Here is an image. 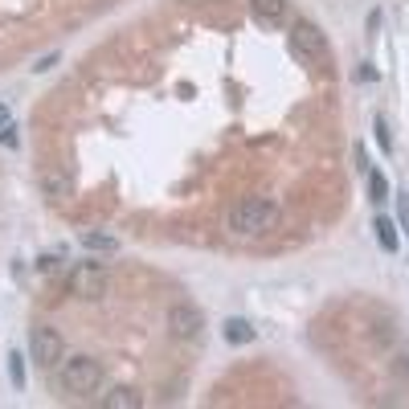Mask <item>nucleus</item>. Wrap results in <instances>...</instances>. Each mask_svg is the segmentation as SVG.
<instances>
[{
	"instance_id": "dca6fc26",
	"label": "nucleus",
	"mask_w": 409,
	"mask_h": 409,
	"mask_svg": "<svg viewBox=\"0 0 409 409\" xmlns=\"http://www.w3.org/2000/svg\"><path fill=\"white\" fill-rule=\"evenodd\" d=\"M0 144H4V148H17V131H13V123L0 131Z\"/></svg>"
},
{
	"instance_id": "0eeeda50",
	"label": "nucleus",
	"mask_w": 409,
	"mask_h": 409,
	"mask_svg": "<svg viewBox=\"0 0 409 409\" xmlns=\"http://www.w3.org/2000/svg\"><path fill=\"white\" fill-rule=\"evenodd\" d=\"M250 8L258 13V21H270V25L286 17V0H250Z\"/></svg>"
},
{
	"instance_id": "9d476101",
	"label": "nucleus",
	"mask_w": 409,
	"mask_h": 409,
	"mask_svg": "<svg viewBox=\"0 0 409 409\" xmlns=\"http://www.w3.org/2000/svg\"><path fill=\"white\" fill-rule=\"evenodd\" d=\"M82 246H86V250H102V254L119 250V242H115L111 233H98V229H86V233H82Z\"/></svg>"
},
{
	"instance_id": "f3484780",
	"label": "nucleus",
	"mask_w": 409,
	"mask_h": 409,
	"mask_svg": "<svg viewBox=\"0 0 409 409\" xmlns=\"http://www.w3.org/2000/svg\"><path fill=\"white\" fill-rule=\"evenodd\" d=\"M37 270H41V275H54V270H58V258H41Z\"/></svg>"
},
{
	"instance_id": "9b49d317",
	"label": "nucleus",
	"mask_w": 409,
	"mask_h": 409,
	"mask_svg": "<svg viewBox=\"0 0 409 409\" xmlns=\"http://www.w3.org/2000/svg\"><path fill=\"white\" fill-rule=\"evenodd\" d=\"M373 229H377V238H380V246H385V250H389V254L397 250V229H393V221L377 217V221H373Z\"/></svg>"
},
{
	"instance_id": "7ed1b4c3",
	"label": "nucleus",
	"mask_w": 409,
	"mask_h": 409,
	"mask_svg": "<svg viewBox=\"0 0 409 409\" xmlns=\"http://www.w3.org/2000/svg\"><path fill=\"white\" fill-rule=\"evenodd\" d=\"M107 283H111V275H107V266L102 262H78L74 270H70V295H78V299H102L107 295Z\"/></svg>"
},
{
	"instance_id": "f03ea898",
	"label": "nucleus",
	"mask_w": 409,
	"mask_h": 409,
	"mask_svg": "<svg viewBox=\"0 0 409 409\" xmlns=\"http://www.w3.org/2000/svg\"><path fill=\"white\" fill-rule=\"evenodd\" d=\"M58 385H62L65 393H95L98 385H102V364H98L95 356H70V360H62V369H58Z\"/></svg>"
},
{
	"instance_id": "39448f33",
	"label": "nucleus",
	"mask_w": 409,
	"mask_h": 409,
	"mask_svg": "<svg viewBox=\"0 0 409 409\" xmlns=\"http://www.w3.org/2000/svg\"><path fill=\"white\" fill-rule=\"evenodd\" d=\"M29 352H33V360H37V364L54 369V364H62L65 344H62V336H58L54 327H33V336H29Z\"/></svg>"
},
{
	"instance_id": "4468645a",
	"label": "nucleus",
	"mask_w": 409,
	"mask_h": 409,
	"mask_svg": "<svg viewBox=\"0 0 409 409\" xmlns=\"http://www.w3.org/2000/svg\"><path fill=\"white\" fill-rule=\"evenodd\" d=\"M377 139L385 152H393V139H389V123H385V115H377Z\"/></svg>"
},
{
	"instance_id": "423d86ee",
	"label": "nucleus",
	"mask_w": 409,
	"mask_h": 409,
	"mask_svg": "<svg viewBox=\"0 0 409 409\" xmlns=\"http://www.w3.org/2000/svg\"><path fill=\"white\" fill-rule=\"evenodd\" d=\"M291 45H295L299 58H327V33L319 25H311V21H299L291 29Z\"/></svg>"
},
{
	"instance_id": "f257e3e1",
	"label": "nucleus",
	"mask_w": 409,
	"mask_h": 409,
	"mask_svg": "<svg viewBox=\"0 0 409 409\" xmlns=\"http://www.w3.org/2000/svg\"><path fill=\"white\" fill-rule=\"evenodd\" d=\"M275 221H279V205H275V201H266V196H246V201L229 213V229L242 233V238H254V233H266Z\"/></svg>"
},
{
	"instance_id": "f8f14e48",
	"label": "nucleus",
	"mask_w": 409,
	"mask_h": 409,
	"mask_svg": "<svg viewBox=\"0 0 409 409\" xmlns=\"http://www.w3.org/2000/svg\"><path fill=\"white\" fill-rule=\"evenodd\" d=\"M8 373H13V385L25 389V356L21 352H8Z\"/></svg>"
},
{
	"instance_id": "1a4fd4ad",
	"label": "nucleus",
	"mask_w": 409,
	"mask_h": 409,
	"mask_svg": "<svg viewBox=\"0 0 409 409\" xmlns=\"http://www.w3.org/2000/svg\"><path fill=\"white\" fill-rule=\"evenodd\" d=\"M102 406L107 409H139V393H135V389H111V393L102 397Z\"/></svg>"
},
{
	"instance_id": "6e6552de",
	"label": "nucleus",
	"mask_w": 409,
	"mask_h": 409,
	"mask_svg": "<svg viewBox=\"0 0 409 409\" xmlns=\"http://www.w3.org/2000/svg\"><path fill=\"white\" fill-rule=\"evenodd\" d=\"M221 332H225V340H229V344H250V340H254L250 319H238V315H233V319H225V327H221Z\"/></svg>"
},
{
	"instance_id": "a211bd4d",
	"label": "nucleus",
	"mask_w": 409,
	"mask_h": 409,
	"mask_svg": "<svg viewBox=\"0 0 409 409\" xmlns=\"http://www.w3.org/2000/svg\"><path fill=\"white\" fill-rule=\"evenodd\" d=\"M360 78H364V82H377V65L364 62V65H360Z\"/></svg>"
},
{
	"instance_id": "6ab92c4d",
	"label": "nucleus",
	"mask_w": 409,
	"mask_h": 409,
	"mask_svg": "<svg viewBox=\"0 0 409 409\" xmlns=\"http://www.w3.org/2000/svg\"><path fill=\"white\" fill-rule=\"evenodd\" d=\"M13 123V119H8V107H4V102H0V131H4V127Z\"/></svg>"
},
{
	"instance_id": "ddd939ff",
	"label": "nucleus",
	"mask_w": 409,
	"mask_h": 409,
	"mask_svg": "<svg viewBox=\"0 0 409 409\" xmlns=\"http://www.w3.org/2000/svg\"><path fill=\"white\" fill-rule=\"evenodd\" d=\"M364 176H369V192H373V201H385V196H389V185H385V176H380L377 168H369Z\"/></svg>"
},
{
	"instance_id": "20e7f679",
	"label": "nucleus",
	"mask_w": 409,
	"mask_h": 409,
	"mask_svg": "<svg viewBox=\"0 0 409 409\" xmlns=\"http://www.w3.org/2000/svg\"><path fill=\"white\" fill-rule=\"evenodd\" d=\"M168 332L176 340H196L205 332V311L192 307V303H172L168 307Z\"/></svg>"
},
{
	"instance_id": "2eb2a0df",
	"label": "nucleus",
	"mask_w": 409,
	"mask_h": 409,
	"mask_svg": "<svg viewBox=\"0 0 409 409\" xmlns=\"http://www.w3.org/2000/svg\"><path fill=\"white\" fill-rule=\"evenodd\" d=\"M397 217H401V229L409 233V196H406V192L397 196Z\"/></svg>"
}]
</instances>
